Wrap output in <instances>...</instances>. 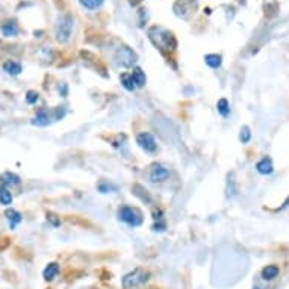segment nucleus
I'll list each match as a JSON object with an SVG mask.
<instances>
[{
  "instance_id": "nucleus-1",
  "label": "nucleus",
  "mask_w": 289,
  "mask_h": 289,
  "mask_svg": "<svg viewBox=\"0 0 289 289\" xmlns=\"http://www.w3.org/2000/svg\"><path fill=\"white\" fill-rule=\"evenodd\" d=\"M148 39L151 41V44H153L156 49H159L161 52H173L177 47V41L174 38V35L163 29V27H158L153 26L148 29Z\"/></svg>"
},
{
  "instance_id": "nucleus-2",
  "label": "nucleus",
  "mask_w": 289,
  "mask_h": 289,
  "mask_svg": "<svg viewBox=\"0 0 289 289\" xmlns=\"http://www.w3.org/2000/svg\"><path fill=\"white\" fill-rule=\"evenodd\" d=\"M73 17L68 16V14H64L56 20V24H54V35H56V39L59 43H67L68 39L72 38L73 34Z\"/></svg>"
},
{
  "instance_id": "nucleus-3",
  "label": "nucleus",
  "mask_w": 289,
  "mask_h": 289,
  "mask_svg": "<svg viewBox=\"0 0 289 289\" xmlns=\"http://www.w3.org/2000/svg\"><path fill=\"white\" fill-rule=\"evenodd\" d=\"M118 219H121L123 223L129 224L130 227H138L143 224L144 217L143 212L132 206H121L118 209Z\"/></svg>"
},
{
  "instance_id": "nucleus-4",
  "label": "nucleus",
  "mask_w": 289,
  "mask_h": 289,
  "mask_svg": "<svg viewBox=\"0 0 289 289\" xmlns=\"http://www.w3.org/2000/svg\"><path fill=\"white\" fill-rule=\"evenodd\" d=\"M148 276L150 274L143 270V268H136L133 270L132 272L126 274L125 277H123V288L125 289H135V288H140L143 286L147 280H148Z\"/></svg>"
},
{
  "instance_id": "nucleus-5",
  "label": "nucleus",
  "mask_w": 289,
  "mask_h": 289,
  "mask_svg": "<svg viewBox=\"0 0 289 289\" xmlns=\"http://www.w3.org/2000/svg\"><path fill=\"white\" fill-rule=\"evenodd\" d=\"M114 59H115V64H117L118 67L129 68V67H133V65H135V62H136V59H138V56H136V53H135L130 47L123 46V47H120V49L115 52Z\"/></svg>"
},
{
  "instance_id": "nucleus-6",
  "label": "nucleus",
  "mask_w": 289,
  "mask_h": 289,
  "mask_svg": "<svg viewBox=\"0 0 289 289\" xmlns=\"http://www.w3.org/2000/svg\"><path fill=\"white\" fill-rule=\"evenodd\" d=\"M197 8V0H177L174 3V12L176 16L188 18L189 14Z\"/></svg>"
},
{
  "instance_id": "nucleus-7",
  "label": "nucleus",
  "mask_w": 289,
  "mask_h": 289,
  "mask_svg": "<svg viewBox=\"0 0 289 289\" xmlns=\"http://www.w3.org/2000/svg\"><path fill=\"white\" fill-rule=\"evenodd\" d=\"M136 143H138V145L145 151V153H155L158 148V144L153 138V135L148 132H143L136 136Z\"/></svg>"
},
{
  "instance_id": "nucleus-8",
  "label": "nucleus",
  "mask_w": 289,
  "mask_h": 289,
  "mask_svg": "<svg viewBox=\"0 0 289 289\" xmlns=\"http://www.w3.org/2000/svg\"><path fill=\"white\" fill-rule=\"evenodd\" d=\"M148 177H150V181L153 183L163 182V181H167V179L170 177V170L165 168L163 165H161V163H155L153 167H151L150 173H148Z\"/></svg>"
},
{
  "instance_id": "nucleus-9",
  "label": "nucleus",
  "mask_w": 289,
  "mask_h": 289,
  "mask_svg": "<svg viewBox=\"0 0 289 289\" xmlns=\"http://www.w3.org/2000/svg\"><path fill=\"white\" fill-rule=\"evenodd\" d=\"M50 120H52V117H50V112L47 111V109L39 108L36 111V114H35V117H34V120H32V125L43 127V126L50 125Z\"/></svg>"
},
{
  "instance_id": "nucleus-10",
  "label": "nucleus",
  "mask_w": 289,
  "mask_h": 289,
  "mask_svg": "<svg viewBox=\"0 0 289 289\" xmlns=\"http://www.w3.org/2000/svg\"><path fill=\"white\" fill-rule=\"evenodd\" d=\"M256 170L257 173L260 174H271L274 171V165H272V161L270 158H264V159H260L257 163H256Z\"/></svg>"
},
{
  "instance_id": "nucleus-11",
  "label": "nucleus",
  "mask_w": 289,
  "mask_h": 289,
  "mask_svg": "<svg viewBox=\"0 0 289 289\" xmlns=\"http://www.w3.org/2000/svg\"><path fill=\"white\" fill-rule=\"evenodd\" d=\"M20 183V177L17 174H14L11 171H6L3 174H0V185L2 186H11V185H18Z\"/></svg>"
},
{
  "instance_id": "nucleus-12",
  "label": "nucleus",
  "mask_w": 289,
  "mask_h": 289,
  "mask_svg": "<svg viewBox=\"0 0 289 289\" xmlns=\"http://www.w3.org/2000/svg\"><path fill=\"white\" fill-rule=\"evenodd\" d=\"M3 70H5L9 76H18V74L21 73V70H23V67H21L20 62L11 59V61H6V62L3 64Z\"/></svg>"
},
{
  "instance_id": "nucleus-13",
  "label": "nucleus",
  "mask_w": 289,
  "mask_h": 289,
  "mask_svg": "<svg viewBox=\"0 0 289 289\" xmlns=\"http://www.w3.org/2000/svg\"><path fill=\"white\" fill-rule=\"evenodd\" d=\"M132 74V77H133V82H135V85H136V88H143L144 85H145V73L141 70L140 67H136V68H133V72L130 73Z\"/></svg>"
},
{
  "instance_id": "nucleus-14",
  "label": "nucleus",
  "mask_w": 289,
  "mask_h": 289,
  "mask_svg": "<svg viewBox=\"0 0 289 289\" xmlns=\"http://www.w3.org/2000/svg\"><path fill=\"white\" fill-rule=\"evenodd\" d=\"M58 272H59V265L58 264H54V262H52V264H49L46 268H44V271H43V277L46 279V280H53L54 277L58 276Z\"/></svg>"
},
{
  "instance_id": "nucleus-15",
  "label": "nucleus",
  "mask_w": 289,
  "mask_h": 289,
  "mask_svg": "<svg viewBox=\"0 0 289 289\" xmlns=\"http://www.w3.org/2000/svg\"><path fill=\"white\" fill-rule=\"evenodd\" d=\"M2 32L5 36H17L18 34V26L16 21H6L2 24Z\"/></svg>"
},
{
  "instance_id": "nucleus-16",
  "label": "nucleus",
  "mask_w": 289,
  "mask_h": 289,
  "mask_svg": "<svg viewBox=\"0 0 289 289\" xmlns=\"http://www.w3.org/2000/svg\"><path fill=\"white\" fill-rule=\"evenodd\" d=\"M279 276V267L276 265H268L262 270V279L264 280H274Z\"/></svg>"
},
{
  "instance_id": "nucleus-17",
  "label": "nucleus",
  "mask_w": 289,
  "mask_h": 289,
  "mask_svg": "<svg viewBox=\"0 0 289 289\" xmlns=\"http://www.w3.org/2000/svg\"><path fill=\"white\" fill-rule=\"evenodd\" d=\"M5 215H6L8 221H9L11 229H14L18 223H21V215H20L16 209H8V211L5 212Z\"/></svg>"
},
{
  "instance_id": "nucleus-18",
  "label": "nucleus",
  "mask_w": 289,
  "mask_h": 289,
  "mask_svg": "<svg viewBox=\"0 0 289 289\" xmlns=\"http://www.w3.org/2000/svg\"><path fill=\"white\" fill-rule=\"evenodd\" d=\"M120 80H121V85L125 87L127 91H133V90H136V85H135V82H133L132 74H129V73H123V74L120 76Z\"/></svg>"
},
{
  "instance_id": "nucleus-19",
  "label": "nucleus",
  "mask_w": 289,
  "mask_h": 289,
  "mask_svg": "<svg viewBox=\"0 0 289 289\" xmlns=\"http://www.w3.org/2000/svg\"><path fill=\"white\" fill-rule=\"evenodd\" d=\"M217 111L221 117H227L230 114V106H229V102L226 99H219L218 103H217Z\"/></svg>"
},
{
  "instance_id": "nucleus-20",
  "label": "nucleus",
  "mask_w": 289,
  "mask_h": 289,
  "mask_svg": "<svg viewBox=\"0 0 289 289\" xmlns=\"http://www.w3.org/2000/svg\"><path fill=\"white\" fill-rule=\"evenodd\" d=\"M204 62L208 64L211 68H218L219 65H221V56H219V54H206Z\"/></svg>"
},
{
  "instance_id": "nucleus-21",
  "label": "nucleus",
  "mask_w": 289,
  "mask_h": 289,
  "mask_svg": "<svg viewBox=\"0 0 289 289\" xmlns=\"http://www.w3.org/2000/svg\"><path fill=\"white\" fill-rule=\"evenodd\" d=\"M0 203L3 206H9L12 203V194L6 186H0Z\"/></svg>"
},
{
  "instance_id": "nucleus-22",
  "label": "nucleus",
  "mask_w": 289,
  "mask_h": 289,
  "mask_svg": "<svg viewBox=\"0 0 289 289\" xmlns=\"http://www.w3.org/2000/svg\"><path fill=\"white\" fill-rule=\"evenodd\" d=\"M105 0H79V3L87 9H97L103 5Z\"/></svg>"
},
{
  "instance_id": "nucleus-23",
  "label": "nucleus",
  "mask_w": 289,
  "mask_h": 289,
  "mask_svg": "<svg viewBox=\"0 0 289 289\" xmlns=\"http://www.w3.org/2000/svg\"><path fill=\"white\" fill-rule=\"evenodd\" d=\"M252 140V132H250V127L249 126H244L242 129H241V133H239V141L242 143V144H247Z\"/></svg>"
},
{
  "instance_id": "nucleus-24",
  "label": "nucleus",
  "mask_w": 289,
  "mask_h": 289,
  "mask_svg": "<svg viewBox=\"0 0 289 289\" xmlns=\"http://www.w3.org/2000/svg\"><path fill=\"white\" fill-rule=\"evenodd\" d=\"M36 100H38V92H35V91H29V92H27V95H26V102L27 103L34 105V103H36Z\"/></svg>"
},
{
  "instance_id": "nucleus-25",
  "label": "nucleus",
  "mask_w": 289,
  "mask_h": 289,
  "mask_svg": "<svg viewBox=\"0 0 289 289\" xmlns=\"http://www.w3.org/2000/svg\"><path fill=\"white\" fill-rule=\"evenodd\" d=\"M65 114V109L64 106H58L56 109H54V112H53V120H61Z\"/></svg>"
},
{
  "instance_id": "nucleus-26",
  "label": "nucleus",
  "mask_w": 289,
  "mask_h": 289,
  "mask_svg": "<svg viewBox=\"0 0 289 289\" xmlns=\"http://www.w3.org/2000/svg\"><path fill=\"white\" fill-rule=\"evenodd\" d=\"M47 219H50L52 224H53L54 227H58V226L61 224V221L56 218V215H53V214H49V215H47Z\"/></svg>"
},
{
  "instance_id": "nucleus-27",
  "label": "nucleus",
  "mask_w": 289,
  "mask_h": 289,
  "mask_svg": "<svg viewBox=\"0 0 289 289\" xmlns=\"http://www.w3.org/2000/svg\"><path fill=\"white\" fill-rule=\"evenodd\" d=\"M153 219L155 221H162V211L161 209H153Z\"/></svg>"
},
{
  "instance_id": "nucleus-28",
  "label": "nucleus",
  "mask_w": 289,
  "mask_h": 289,
  "mask_svg": "<svg viewBox=\"0 0 289 289\" xmlns=\"http://www.w3.org/2000/svg\"><path fill=\"white\" fill-rule=\"evenodd\" d=\"M99 189H100L102 192H108V191H111V189H115V186L106 185V183H100V185H99Z\"/></svg>"
},
{
  "instance_id": "nucleus-29",
  "label": "nucleus",
  "mask_w": 289,
  "mask_h": 289,
  "mask_svg": "<svg viewBox=\"0 0 289 289\" xmlns=\"http://www.w3.org/2000/svg\"><path fill=\"white\" fill-rule=\"evenodd\" d=\"M129 2H130L132 5H136V3H140V2H141V0H129Z\"/></svg>"
},
{
  "instance_id": "nucleus-30",
  "label": "nucleus",
  "mask_w": 289,
  "mask_h": 289,
  "mask_svg": "<svg viewBox=\"0 0 289 289\" xmlns=\"http://www.w3.org/2000/svg\"><path fill=\"white\" fill-rule=\"evenodd\" d=\"M150 289H155V288H150Z\"/></svg>"
}]
</instances>
